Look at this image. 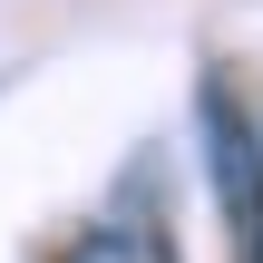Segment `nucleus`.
I'll use <instances>...</instances> for the list:
<instances>
[{"label":"nucleus","instance_id":"nucleus-1","mask_svg":"<svg viewBox=\"0 0 263 263\" xmlns=\"http://www.w3.org/2000/svg\"><path fill=\"white\" fill-rule=\"evenodd\" d=\"M205 156H215V195H224V224H234V254L263 263V146L244 127V107L224 88H205Z\"/></svg>","mask_w":263,"mask_h":263},{"label":"nucleus","instance_id":"nucleus-2","mask_svg":"<svg viewBox=\"0 0 263 263\" xmlns=\"http://www.w3.org/2000/svg\"><path fill=\"white\" fill-rule=\"evenodd\" d=\"M59 263H166V244H156L146 224H88Z\"/></svg>","mask_w":263,"mask_h":263}]
</instances>
